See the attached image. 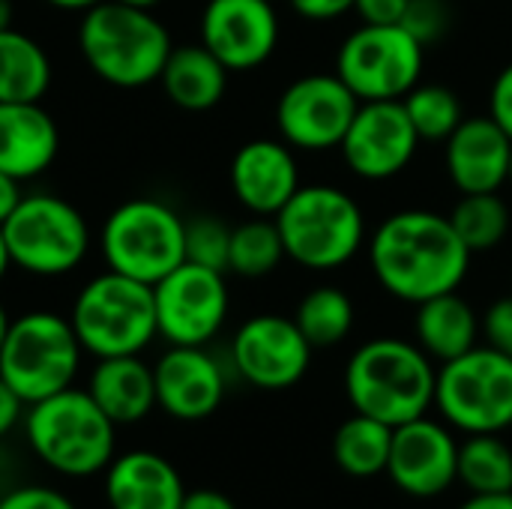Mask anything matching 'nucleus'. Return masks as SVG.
Here are the masks:
<instances>
[{"label":"nucleus","mask_w":512,"mask_h":509,"mask_svg":"<svg viewBox=\"0 0 512 509\" xmlns=\"http://www.w3.org/2000/svg\"><path fill=\"white\" fill-rule=\"evenodd\" d=\"M369 267L390 297L417 306L462 288L471 270V249L459 240L450 216L399 210L372 231Z\"/></svg>","instance_id":"nucleus-1"},{"label":"nucleus","mask_w":512,"mask_h":509,"mask_svg":"<svg viewBox=\"0 0 512 509\" xmlns=\"http://www.w3.org/2000/svg\"><path fill=\"white\" fill-rule=\"evenodd\" d=\"M438 363L411 339L378 336L363 342L345 366V396L357 414L390 429L435 408Z\"/></svg>","instance_id":"nucleus-2"},{"label":"nucleus","mask_w":512,"mask_h":509,"mask_svg":"<svg viewBox=\"0 0 512 509\" xmlns=\"http://www.w3.org/2000/svg\"><path fill=\"white\" fill-rule=\"evenodd\" d=\"M24 438L45 468L69 480L105 474L117 456V426L87 390L75 387L27 405Z\"/></svg>","instance_id":"nucleus-3"},{"label":"nucleus","mask_w":512,"mask_h":509,"mask_svg":"<svg viewBox=\"0 0 512 509\" xmlns=\"http://www.w3.org/2000/svg\"><path fill=\"white\" fill-rule=\"evenodd\" d=\"M78 48L84 63L105 84L135 90L159 81L174 42L153 12L102 0L84 12Z\"/></svg>","instance_id":"nucleus-4"},{"label":"nucleus","mask_w":512,"mask_h":509,"mask_svg":"<svg viewBox=\"0 0 512 509\" xmlns=\"http://www.w3.org/2000/svg\"><path fill=\"white\" fill-rule=\"evenodd\" d=\"M285 255L312 273H330L357 258L366 246V213L339 186H300L273 216Z\"/></svg>","instance_id":"nucleus-5"},{"label":"nucleus","mask_w":512,"mask_h":509,"mask_svg":"<svg viewBox=\"0 0 512 509\" xmlns=\"http://www.w3.org/2000/svg\"><path fill=\"white\" fill-rule=\"evenodd\" d=\"M69 321L96 360L141 354L159 336L153 285L105 270L75 294Z\"/></svg>","instance_id":"nucleus-6"},{"label":"nucleus","mask_w":512,"mask_h":509,"mask_svg":"<svg viewBox=\"0 0 512 509\" xmlns=\"http://www.w3.org/2000/svg\"><path fill=\"white\" fill-rule=\"evenodd\" d=\"M105 267L156 285L186 261V219L159 198H129L102 222Z\"/></svg>","instance_id":"nucleus-7"},{"label":"nucleus","mask_w":512,"mask_h":509,"mask_svg":"<svg viewBox=\"0 0 512 509\" xmlns=\"http://www.w3.org/2000/svg\"><path fill=\"white\" fill-rule=\"evenodd\" d=\"M84 348L72 321L57 312H27L9 321L0 348V378L21 396L24 405L48 399L75 384Z\"/></svg>","instance_id":"nucleus-8"},{"label":"nucleus","mask_w":512,"mask_h":509,"mask_svg":"<svg viewBox=\"0 0 512 509\" xmlns=\"http://www.w3.org/2000/svg\"><path fill=\"white\" fill-rule=\"evenodd\" d=\"M12 267L57 279L81 267L90 252V225L75 204L51 192H30L0 225Z\"/></svg>","instance_id":"nucleus-9"},{"label":"nucleus","mask_w":512,"mask_h":509,"mask_svg":"<svg viewBox=\"0 0 512 509\" xmlns=\"http://www.w3.org/2000/svg\"><path fill=\"white\" fill-rule=\"evenodd\" d=\"M441 420L465 435H501L512 426V357L489 345L441 363L435 381Z\"/></svg>","instance_id":"nucleus-10"},{"label":"nucleus","mask_w":512,"mask_h":509,"mask_svg":"<svg viewBox=\"0 0 512 509\" xmlns=\"http://www.w3.org/2000/svg\"><path fill=\"white\" fill-rule=\"evenodd\" d=\"M426 45L402 24H363L336 51V75L360 102L405 99L423 75Z\"/></svg>","instance_id":"nucleus-11"},{"label":"nucleus","mask_w":512,"mask_h":509,"mask_svg":"<svg viewBox=\"0 0 512 509\" xmlns=\"http://www.w3.org/2000/svg\"><path fill=\"white\" fill-rule=\"evenodd\" d=\"M357 108L360 99L336 72H309L282 90L276 102V129L297 153L336 150Z\"/></svg>","instance_id":"nucleus-12"},{"label":"nucleus","mask_w":512,"mask_h":509,"mask_svg":"<svg viewBox=\"0 0 512 509\" xmlns=\"http://www.w3.org/2000/svg\"><path fill=\"white\" fill-rule=\"evenodd\" d=\"M159 336L168 345H210L228 321L225 273L183 261L153 285Z\"/></svg>","instance_id":"nucleus-13"},{"label":"nucleus","mask_w":512,"mask_h":509,"mask_svg":"<svg viewBox=\"0 0 512 509\" xmlns=\"http://www.w3.org/2000/svg\"><path fill=\"white\" fill-rule=\"evenodd\" d=\"M312 345L300 333L294 318L255 315L243 321L231 339V363L237 375L258 390H291L297 387L312 363Z\"/></svg>","instance_id":"nucleus-14"},{"label":"nucleus","mask_w":512,"mask_h":509,"mask_svg":"<svg viewBox=\"0 0 512 509\" xmlns=\"http://www.w3.org/2000/svg\"><path fill=\"white\" fill-rule=\"evenodd\" d=\"M420 135L408 120L402 99L360 102L339 150L348 171L369 183L399 177L417 156Z\"/></svg>","instance_id":"nucleus-15"},{"label":"nucleus","mask_w":512,"mask_h":509,"mask_svg":"<svg viewBox=\"0 0 512 509\" xmlns=\"http://www.w3.org/2000/svg\"><path fill=\"white\" fill-rule=\"evenodd\" d=\"M456 468L459 441L447 423L417 417L393 429L387 477L399 492L420 501L438 498L456 483Z\"/></svg>","instance_id":"nucleus-16"},{"label":"nucleus","mask_w":512,"mask_h":509,"mask_svg":"<svg viewBox=\"0 0 512 509\" xmlns=\"http://www.w3.org/2000/svg\"><path fill=\"white\" fill-rule=\"evenodd\" d=\"M201 45L228 72L264 66L279 45V12L273 0H207L201 12Z\"/></svg>","instance_id":"nucleus-17"},{"label":"nucleus","mask_w":512,"mask_h":509,"mask_svg":"<svg viewBox=\"0 0 512 509\" xmlns=\"http://www.w3.org/2000/svg\"><path fill=\"white\" fill-rule=\"evenodd\" d=\"M156 408L183 423L207 420L225 399L222 363L207 345H171L153 366Z\"/></svg>","instance_id":"nucleus-18"},{"label":"nucleus","mask_w":512,"mask_h":509,"mask_svg":"<svg viewBox=\"0 0 512 509\" xmlns=\"http://www.w3.org/2000/svg\"><path fill=\"white\" fill-rule=\"evenodd\" d=\"M231 192L252 213L273 219L291 195L303 186L297 150L282 138H255L246 141L231 159Z\"/></svg>","instance_id":"nucleus-19"},{"label":"nucleus","mask_w":512,"mask_h":509,"mask_svg":"<svg viewBox=\"0 0 512 509\" xmlns=\"http://www.w3.org/2000/svg\"><path fill=\"white\" fill-rule=\"evenodd\" d=\"M512 138L489 117H465L444 141V165L462 195L498 192L510 174Z\"/></svg>","instance_id":"nucleus-20"},{"label":"nucleus","mask_w":512,"mask_h":509,"mask_svg":"<svg viewBox=\"0 0 512 509\" xmlns=\"http://www.w3.org/2000/svg\"><path fill=\"white\" fill-rule=\"evenodd\" d=\"M186 486L180 471L153 450H129L105 468V501L111 509H180Z\"/></svg>","instance_id":"nucleus-21"},{"label":"nucleus","mask_w":512,"mask_h":509,"mask_svg":"<svg viewBox=\"0 0 512 509\" xmlns=\"http://www.w3.org/2000/svg\"><path fill=\"white\" fill-rule=\"evenodd\" d=\"M57 150V123L39 102H0V171L33 180L51 168Z\"/></svg>","instance_id":"nucleus-22"},{"label":"nucleus","mask_w":512,"mask_h":509,"mask_svg":"<svg viewBox=\"0 0 512 509\" xmlns=\"http://www.w3.org/2000/svg\"><path fill=\"white\" fill-rule=\"evenodd\" d=\"M87 393L117 429L141 423L156 408L153 366H147L141 354L96 360L87 381Z\"/></svg>","instance_id":"nucleus-23"},{"label":"nucleus","mask_w":512,"mask_h":509,"mask_svg":"<svg viewBox=\"0 0 512 509\" xmlns=\"http://www.w3.org/2000/svg\"><path fill=\"white\" fill-rule=\"evenodd\" d=\"M414 309V342L438 366L477 348L480 315L465 297H459V291L423 300Z\"/></svg>","instance_id":"nucleus-24"},{"label":"nucleus","mask_w":512,"mask_h":509,"mask_svg":"<svg viewBox=\"0 0 512 509\" xmlns=\"http://www.w3.org/2000/svg\"><path fill=\"white\" fill-rule=\"evenodd\" d=\"M165 96L183 111H210L228 90V66L201 42L174 45L159 75Z\"/></svg>","instance_id":"nucleus-25"},{"label":"nucleus","mask_w":512,"mask_h":509,"mask_svg":"<svg viewBox=\"0 0 512 509\" xmlns=\"http://www.w3.org/2000/svg\"><path fill=\"white\" fill-rule=\"evenodd\" d=\"M51 87V60L45 48L15 30H0V102H39Z\"/></svg>","instance_id":"nucleus-26"},{"label":"nucleus","mask_w":512,"mask_h":509,"mask_svg":"<svg viewBox=\"0 0 512 509\" xmlns=\"http://www.w3.org/2000/svg\"><path fill=\"white\" fill-rule=\"evenodd\" d=\"M393 447V429L375 417L351 414L333 435V462L342 474L354 480H372L387 474Z\"/></svg>","instance_id":"nucleus-27"},{"label":"nucleus","mask_w":512,"mask_h":509,"mask_svg":"<svg viewBox=\"0 0 512 509\" xmlns=\"http://www.w3.org/2000/svg\"><path fill=\"white\" fill-rule=\"evenodd\" d=\"M456 483L471 495L512 492V447L501 435H468L459 444Z\"/></svg>","instance_id":"nucleus-28"},{"label":"nucleus","mask_w":512,"mask_h":509,"mask_svg":"<svg viewBox=\"0 0 512 509\" xmlns=\"http://www.w3.org/2000/svg\"><path fill=\"white\" fill-rule=\"evenodd\" d=\"M294 321L312 348H336L354 330V300L336 285H318L297 303Z\"/></svg>","instance_id":"nucleus-29"},{"label":"nucleus","mask_w":512,"mask_h":509,"mask_svg":"<svg viewBox=\"0 0 512 509\" xmlns=\"http://www.w3.org/2000/svg\"><path fill=\"white\" fill-rule=\"evenodd\" d=\"M510 219V207L498 192L462 195L450 213V222L471 255L498 249L510 234Z\"/></svg>","instance_id":"nucleus-30"},{"label":"nucleus","mask_w":512,"mask_h":509,"mask_svg":"<svg viewBox=\"0 0 512 509\" xmlns=\"http://www.w3.org/2000/svg\"><path fill=\"white\" fill-rule=\"evenodd\" d=\"M285 246L279 228L267 216H255L237 228H231V252H228V273L243 279H264L279 270L285 261Z\"/></svg>","instance_id":"nucleus-31"},{"label":"nucleus","mask_w":512,"mask_h":509,"mask_svg":"<svg viewBox=\"0 0 512 509\" xmlns=\"http://www.w3.org/2000/svg\"><path fill=\"white\" fill-rule=\"evenodd\" d=\"M402 105L420 141H447L465 120L459 93L444 84H417Z\"/></svg>","instance_id":"nucleus-32"},{"label":"nucleus","mask_w":512,"mask_h":509,"mask_svg":"<svg viewBox=\"0 0 512 509\" xmlns=\"http://www.w3.org/2000/svg\"><path fill=\"white\" fill-rule=\"evenodd\" d=\"M231 228L219 216L186 219V261L228 273Z\"/></svg>","instance_id":"nucleus-33"},{"label":"nucleus","mask_w":512,"mask_h":509,"mask_svg":"<svg viewBox=\"0 0 512 509\" xmlns=\"http://www.w3.org/2000/svg\"><path fill=\"white\" fill-rule=\"evenodd\" d=\"M402 27L423 45L438 42L450 27V9L444 0H408Z\"/></svg>","instance_id":"nucleus-34"},{"label":"nucleus","mask_w":512,"mask_h":509,"mask_svg":"<svg viewBox=\"0 0 512 509\" xmlns=\"http://www.w3.org/2000/svg\"><path fill=\"white\" fill-rule=\"evenodd\" d=\"M480 336L489 348L512 357V294L498 297L483 315H480Z\"/></svg>","instance_id":"nucleus-35"},{"label":"nucleus","mask_w":512,"mask_h":509,"mask_svg":"<svg viewBox=\"0 0 512 509\" xmlns=\"http://www.w3.org/2000/svg\"><path fill=\"white\" fill-rule=\"evenodd\" d=\"M0 509H75V504L48 486H15L0 495Z\"/></svg>","instance_id":"nucleus-36"},{"label":"nucleus","mask_w":512,"mask_h":509,"mask_svg":"<svg viewBox=\"0 0 512 509\" xmlns=\"http://www.w3.org/2000/svg\"><path fill=\"white\" fill-rule=\"evenodd\" d=\"M489 117L512 138V63H507L489 87Z\"/></svg>","instance_id":"nucleus-37"},{"label":"nucleus","mask_w":512,"mask_h":509,"mask_svg":"<svg viewBox=\"0 0 512 509\" xmlns=\"http://www.w3.org/2000/svg\"><path fill=\"white\" fill-rule=\"evenodd\" d=\"M408 0H357L354 12L363 24H402Z\"/></svg>","instance_id":"nucleus-38"},{"label":"nucleus","mask_w":512,"mask_h":509,"mask_svg":"<svg viewBox=\"0 0 512 509\" xmlns=\"http://www.w3.org/2000/svg\"><path fill=\"white\" fill-rule=\"evenodd\" d=\"M288 3L306 21H336L348 12H354L357 0H288Z\"/></svg>","instance_id":"nucleus-39"},{"label":"nucleus","mask_w":512,"mask_h":509,"mask_svg":"<svg viewBox=\"0 0 512 509\" xmlns=\"http://www.w3.org/2000/svg\"><path fill=\"white\" fill-rule=\"evenodd\" d=\"M24 402H21V396L0 378V441L21 423V417H24Z\"/></svg>","instance_id":"nucleus-40"},{"label":"nucleus","mask_w":512,"mask_h":509,"mask_svg":"<svg viewBox=\"0 0 512 509\" xmlns=\"http://www.w3.org/2000/svg\"><path fill=\"white\" fill-rule=\"evenodd\" d=\"M180 509H237V504L219 489H192L186 492Z\"/></svg>","instance_id":"nucleus-41"},{"label":"nucleus","mask_w":512,"mask_h":509,"mask_svg":"<svg viewBox=\"0 0 512 509\" xmlns=\"http://www.w3.org/2000/svg\"><path fill=\"white\" fill-rule=\"evenodd\" d=\"M24 198L21 192V180H15L12 174L0 171V225L9 219V213L18 207V201Z\"/></svg>","instance_id":"nucleus-42"},{"label":"nucleus","mask_w":512,"mask_h":509,"mask_svg":"<svg viewBox=\"0 0 512 509\" xmlns=\"http://www.w3.org/2000/svg\"><path fill=\"white\" fill-rule=\"evenodd\" d=\"M456 509H512V492L507 495H471Z\"/></svg>","instance_id":"nucleus-43"},{"label":"nucleus","mask_w":512,"mask_h":509,"mask_svg":"<svg viewBox=\"0 0 512 509\" xmlns=\"http://www.w3.org/2000/svg\"><path fill=\"white\" fill-rule=\"evenodd\" d=\"M45 3L54 6V9H63V12H87L102 0H45Z\"/></svg>","instance_id":"nucleus-44"},{"label":"nucleus","mask_w":512,"mask_h":509,"mask_svg":"<svg viewBox=\"0 0 512 509\" xmlns=\"http://www.w3.org/2000/svg\"><path fill=\"white\" fill-rule=\"evenodd\" d=\"M9 267H12V258H9V246H6V237H3V228H0V282L6 279Z\"/></svg>","instance_id":"nucleus-45"},{"label":"nucleus","mask_w":512,"mask_h":509,"mask_svg":"<svg viewBox=\"0 0 512 509\" xmlns=\"http://www.w3.org/2000/svg\"><path fill=\"white\" fill-rule=\"evenodd\" d=\"M12 18H15V9H12V0H0V30L12 27Z\"/></svg>","instance_id":"nucleus-46"},{"label":"nucleus","mask_w":512,"mask_h":509,"mask_svg":"<svg viewBox=\"0 0 512 509\" xmlns=\"http://www.w3.org/2000/svg\"><path fill=\"white\" fill-rule=\"evenodd\" d=\"M117 3H126V6H135V9H147V12H153L162 0H117Z\"/></svg>","instance_id":"nucleus-47"},{"label":"nucleus","mask_w":512,"mask_h":509,"mask_svg":"<svg viewBox=\"0 0 512 509\" xmlns=\"http://www.w3.org/2000/svg\"><path fill=\"white\" fill-rule=\"evenodd\" d=\"M6 330H9V315H6V309H3V303H0V348H3Z\"/></svg>","instance_id":"nucleus-48"},{"label":"nucleus","mask_w":512,"mask_h":509,"mask_svg":"<svg viewBox=\"0 0 512 509\" xmlns=\"http://www.w3.org/2000/svg\"><path fill=\"white\" fill-rule=\"evenodd\" d=\"M507 183L512 186V153H510V174H507Z\"/></svg>","instance_id":"nucleus-49"}]
</instances>
